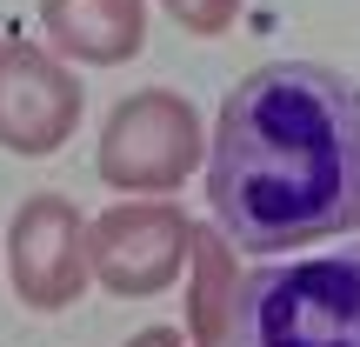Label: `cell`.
Returning <instances> with one entry per match:
<instances>
[{
    "instance_id": "4",
    "label": "cell",
    "mask_w": 360,
    "mask_h": 347,
    "mask_svg": "<svg viewBox=\"0 0 360 347\" xmlns=\"http://www.w3.org/2000/svg\"><path fill=\"white\" fill-rule=\"evenodd\" d=\"M193 227L174 201H114L107 214L87 220V267L94 287L114 301H154L174 281H187L193 260Z\"/></svg>"
},
{
    "instance_id": "10",
    "label": "cell",
    "mask_w": 360,
    "mask_h": 347,
    "mask_svg": "<svg viewBox=\"0 0 360 347\" xmlns=\"http://www.w3.org/2000/svg\"><path fill=\"white\" fill-rule=\"evenodd\" d=\"M127 347H187V334H180V327H141Z\"/></svg>"
},
{
    "instance_id": "9",
    "label": "cell",
    "mask_w": 360,
    "mask_h": 347,
    "mask_svg": "<svg viewBox=\"0 0 360 347\" xmlns=\"http://www.w3.org/2000/svg\"><path fill=\"white\" fill-rule=\"evenodd\" d=\"M160 7L174 13V27H180V34H193V40H220L233 20H240V7H247V0H160Z\"/></svg>"
},
{
    "instance_id": "8",
    "label": "cell",
    "mask_w": 360,
    "mask_h": 347,
    "mask_svg": "<svg viewBox=\"0 0 360 347\" xmlns=\"http://www.w3.org/2000/svg\"><path fill=\"white\" fill-rule=\"evenodd\" d=\"M233 301H240L233 241L220 227H193V260H187V347H227Z\"/></svg>"
},
{
    "instance_id": "1",
    "label": "cell",
    "mask_w": 360,
    "mask_h": 347,
    "mask_svg": "<svg viewBox=\"0 0 360 347\" xmlns=\"http://www.w3.org/2000/svg\"><path fill=\"white\" fill-rule=\"evenodd\" d=\"M207 207L240 254L360 234V80L327 61H267L227 87L207 134Z\"/></svg>"
},
{
    "instance_id": "2",
    "label": "cell",
    "mask_w": 360,
    "mask_h": 347,
    "mask_svg": "<svg viewBox=\"0 0 360 347\" xmlns=\"http://www.w3.org/2000/svg\"><path fill=\"white\" fill-rule=\"evenodd\" d=\"M227 347H360V241L240 274Z\"/></svg>"
},
{
    "instance_id": "5",
    "label": "cell",
    "mask_w": 360,
    "mask_h": 347,
    "mask_svg": "<svg viewBox=\"0 0 360 347\" xmlns=\"http://www.w3.org/2000/svg\"><path fill=\"white\" fill-rule=\"evenodd\" d=\"M0 274L34 314H67L94 287L87 267V214L67 194H27L7 220V247H0Z\"/></svg>"
},
{
    "instance_id": "6",
    "label": "cell",
    "mask_w": 360,
    "mask_h": 347,
    "mask_svg": "<svg viewBox=\"0 0 360 347\" xmlns=\"http://www.w3.org/2000/svg\"><path fill=\"white\" fill-rule=\"evenodd\" d=\"M80 114H87V87L80 74L40 40L7 34L0 40V147L20 160H47L74 141Z\"/></svg>"
},
{
    "instance_id": "3",
    "label": "cell",
    "mask_w": 360,
    "mask_h": 347,
    "mask_svg": "<svg viewBox=\"0 0 360 347\" xmlns=\"http://www.w3.org/2000/svg\"><path fill=\"white\" fill-rule=\"evenodd\" d=\"M200 168H207V127L187 94L134 87L114 101L101 147H94V174L114 187V201H167Z\"/></svg>"
},
{
    "instance_id": "7",
    "label": "cell",
    "mask_w": 360,
    "mask_h": 347,
    "mask_svg": "<svg viewBox=\"0 0 360 347\" xmlns=\"http://www.w3.org/2000/svg\"><path fill=\"white\" fill-rule=\"evenodd\" d=\"M40 34L67 67H120L147 47V0H40Z\"/></svg>"
}]
</instances>
